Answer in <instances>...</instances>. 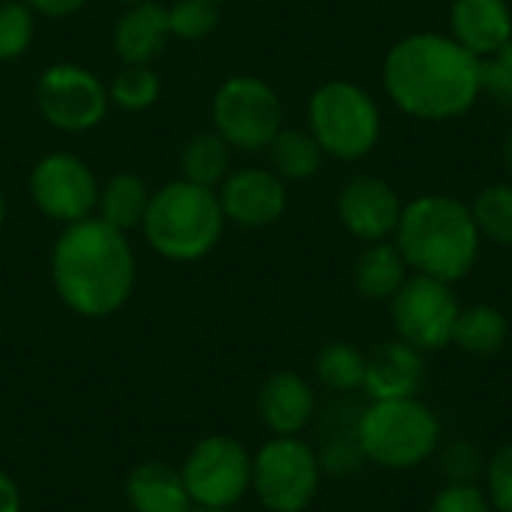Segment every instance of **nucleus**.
Instances as JSON below:
<instances>
[{"instance_id": "7ed1b4c3", "label": "nucleus", "mask_w": 512, "mask_h": 512, "mask_svg": "<svg viewBox=\"0 0 512 512\" xmlns=\"http://www.w3.org/2000/svg\"><path fill=\"white\" fill-rule=\"evenodd\" d=\"M480 228L468 204L450 195H423L402 207L396 249L420 276L447 285L465 279L480 255Z\"/></svg>"}, {"instance_id": "6ab92c4d", "label": "nucleus", "mask_w": 512, "mask_h": 512, "mask_svg": "<svg viewBox=\"0 0 512 512\" xmlns=\"http://www.w3.org/2000/svg\"><path fill=\"white\" fill-rule=\"evenodd\" d=\"M126 498L132 512H192L195 504L186 492L180 471L165 462H144L126 480Z\"/></svg>"}, {"instance_id": "4c0bfd02", "label": "nucleus", "mask_w": 512, "mask_h": 512, "mask_svg": "<svg viewBox=\"0 0 512 512\" xmlns=\"http://www.w3.org/2000/svg\"><path fill=\"white\" fill-rule=\"evenodd\" d=\"M3 219H6V198H3V192H0V225H3Z\"/></svg>"}, {"instance_id": "aec40b11", "label": "nucleus", "mask_w": 512, "mask_h": 512, "mask_svg": "<svg viewBox=\"0 0 512 512\" xmlns=\"http://www.w3.org/2000/svg\"><path fill=\"white\" fill-rule=\"evenodd\" d=\"M408 264L396 243L378 240L372 243L354 267V285L366 300H393V294L405 285Z\"/></svg>"}, {"instance_id": "5701e85b", "label": "nucleus", "mask_w": 512, "mask_h": 512, "mask_svg": "<svg viewBox=\"0 0 512 512\" xmlns=\"http://www.w3.org/2000/svg\"><path fill=\"white\" fill-rule=\"evenodd\" d=\"M231 168V147L216 132H201L189 138L180 150V177L207 189H216Z\"/></svg>"}, {"instance_id": "ddd939ff", "label": "nucleus", "mask_w": 512, "mask_h": 512, "mask_svg": "<svg viewBox=\"0 0 512 512\" xmlns=\"http://www.w3.org/2000/svg\"><path fill=\"white\" fill-rule=\"evenodd\" d=\"M216 195H219L225 222H234L243 228H267L279 222L288 210L285 180L267 168L228 171Z\"/></svg>"}, {"instance_id": "9d476101", "label": "nucleus", "mask_w": 512, "mask_h": 512, "mask_svg": "<svg viewBox=\"0 0 512 512\" xmlns=\"http://www.w3.org/2000/svg\"><path fill=\"white\" fill-rule=\"evenodd\" d=\"M459 300L453 288L432 276L405 279V285L390 300V318L402 342L417 351H441L453 342V327L459 318Z\"/></svg>"}, {"instance_id": "473e14b6", "label": "nucleus", "mask_w": 512, "mask_h": 512, "mask_svg": "<svg viewBox=\"0 0 512 512\" xmlns=\"http://www.w3.org/2000/svg\"><path fill=\"white\" fill-rule=\"evenodd\" d=\"M429 512H492V504L477 483H450L432 498Z\"/></svg>"}, {"instance_id": "1a4fd4ad", "label": "nucleus", "mask_w": 512, "mask_h": 512, "mask_svg": "<svg viewBox=\"0 0 512 512\" xmlns=\"http://www.w3.org/2000/svg\"><path fill=\"white\" fill-rule=\"evenodd\" d=\"M180 477L195 507L231 510L252 492V456L237 438L210 435L189 450Z\"/></svg>"}, {"instance_id": "6e6552de", "label": "nucleus", "mask_w": 512, "mask_h": 512, "mask_svg": "<svg viewBox=\"0 0 512 512\" xmlns=\"http://www.w3.org/2000/svg\"><path fill=\"white\" fill-rule=\"evenodd\" d=\"M210 111H213L216 135H222L234 150H246V153L267 150V144L282 129L279 93L255 75L228 78L216 90Z\"/></svg>"}, {"instance_id": "dca6fc26", "label": "nucleus", "mask_w": 512, "mask_h": 512, "mask_svg": "<svg viewBox=\"0 0 512 512\" xmlns=\"http://www.w3.org/2000/svg\"><path fill=\"white\" fill-rule=\"evenodd\" d=\"M258 414L276 438L300 435L315 417V393L297 372H276L258 393Z\"/></svg>"}, {"instance_id": "0eeeda50", "label": "nucleus", "mask_w": 512, "mask_h": 512, "mask_svg": "<svg viewBox=\"0 0 512 512\" xmlns=\"http://www.w3.org/2000/svg\"><path fill=\"white\" fill-rule=\"evenodd\" d=\"M321 462L318 453L291 438H270L252 456V492L261 507L270 512H303L318 495L321 486Z\"/></svg>"}, {"instance_id": "b1692460", "label": "nucleus", "mask_w": 512, "mask_h": 512, "mask_svg": "<svg viewBox=\"0 0 512 512\" xmlns=\"http://www.w3.org/2000/svg\"><path fill=\"white\" fill-rule=\"evenodd\" d=\"M267 150H270L273 171L282 180H309L318 174L324 159L321 144L312 138V132L303 129H279L276 138L267 144Z\"/></svg>"}, {"instance_id": "58836bf2", "label": "nucleus", "mask_w": 512, "mask_h": 512, "mask_svg": "<svg viewBox=\"0 0 512 512\" xmlns=\"http://www.w3.org/2000/svg\"><path fill=\"white\" fill-rule=\"evenodd\" d=\"M201 3H213V6H222V3H228V0H201Z\"/></svg>"}, {"instance_id": "7c9ffc66", "label": "nucleus", "mask_w": 512, "mask_h": 512, "mask_svg": "<svg viewBox=\"0 0 512 512\" xmlns=\"http://www.w3.org/2000/svg\"><path fill=\"white\" fill-rule=\"evenodd\" d=\"M483 468V453L471 441H453L441 450V471L450 477V483H474Z\"/></svg>"}, {"instance_id": "20e7f679", "label": "nucleus", "mask_w": 512, "mask_h": 512, "mask_svg": "<svg viewBox=\"0 0 512 512\" xmlns=\"http://www.w3.org/2000/svg\"><path fill=\"white\" fill-rule=\"evenodd\" d=\"M141 228L156 255L189 264L201 261L219 246L225 213L216 189L180 177L150 195Z\"/></svg>"}, {"instance_id": "f03ea898", "label": "nucleus", "mask_w": 512, "mask_h": 512, "mask_svg": "<svg viewBox=\"0 0 512 512\" xmlns=\"http://www.w3.org/2000/svg\"><path fill=\"white\" fill-rule=\"evenodd\" d=\"M51 282L75 315L108 318L132 297L135 252L123 231L87 216L60 231L51 249Z\"/></svg>"}, {"instance_id": "c9c22d12", "label": "nucleus", "mask_w": 512, "mask_h": 512, "mask_svg": "<svg viewBox=\"0 0 512 512\" xmlns=\"http://www.w3.org/2000/svg\"><path fill=\"white\" fill-rule=\"evenodd\" d=\"M24 510V501H21V492L15 486V480L0 471V512H21Z\"/></svg>"}, {"instance_id": "2f4dec72", "label": "nucleus", "mask_w": 512, "mask_h": 512, "mask_svg": "<svg viewBox=\"0 0 512 512\" xmlns=\"http://www.w3.org/2000/svg\"><path fill=\"white\" fill-rule=\"evenodd\" d=\"M486 495L492 510L512 512V444H504L486 465Z\"/></svg>"}, {"instance_id": "72a5a7b5", "label": "nucleus", "mask_w": 512, "mask_h": 512, "mask_svg": "<svg viewBox=\"0 0 512 512\" xmlns=\"http://www.w3.org/2000/svg\"><path fill=\"white\" fill-rule=\"evenodd\" d=\"M483 90H489L498 102L512 105V39L495 54L480 60Z\"/></svg>"}, {"instance_id": "4468645a", "label": "nucleus", "mask_w": 512, "mask_h": 512, "mask_svg": "<svg viewBox=\"0 0 512 512\" xmlns=\"http://www.w3.org/2000/svg\"><path fill=\"white\" fill-rule=\"evenodd\" d=\"M336 210H339L342 225L354 237L369 240V243H378L396 234L399 219H402L399 195L393 192L387 180L372 177V174H360L348 180L339 192Z\"/></svg>"}, {"instance_id": "a878e982", "label": "nucleus", "mask_w": 512, "mask_h": 512, "mask_svg": "<svg viewBox=\"0 0 512 512\" xmlns=\"http://www.w3.org/2000/svg\"><path fill=\"white\" fill-rule=\"evenodd\" d=\"M480 237L498 246H512V183H495L483 189L471 207Z\"/></svg>"}, {"instance_id": "2eb2a0df", "label": "nucleus", "mask_w": 512, "mask_h": 512, "mask_svg": "<svg viewBox=\"0 0 512 512\" xmlns=\"http://www.w3.org/2000/svg\"><path fill=\"white\" fill-rule=\"evenodd\" d=\"M426 381V360L423 351L402 339L381 342L372 354H366V381L363 390L372 402L381 399H411L420 393Z\"/></svg>"}, {"instance_id": "39448f33", "label": "nucleus", "mask_w": 512, "mask_h": 512, "mask_svg": "<svg viewBox=\"0 0 512 512\" xmlns=\"http://www.w3.org/2000/svg\"><path fill=\"white\" fill-rule=\"evenodd\" d=\"M357 441L366 453V462L387 471H411L438 453L441 423L417 396L381 399L360 411Z\"/></svg>"}, {"instance_id": "4be33fe9", "label": "nucleus", "mask_w": 512, "mask_h": 512, "mask_svg": "<svg viewBox=\"0 0 512 512\" xmlns=\"http://www.w3.org/2000/svg\"><path fill=\"white\" fill-rule=\"evenodd\" d=\"M150 195L153 192L138 174H114L105 186H99V219L126 234L129 228H138L144 222Z\"/></svg>"}, {"instance_id": "a19ab883", "label": "nucleus", "mask_w": 512, "mask_h": 512, "mask_svg": "<svg viewBox=\"0 0 512 512\" xmlns=\"http://www.w3.org/2000/svg\"><path fill=\"white\" fill-rule=\"evenodd\" d=\"M123 3H129V6H132V3H144V0H123Z\"/></svg>"}, {"instance_id": "f257e3e1", "label": "nucleus", "mask_w": 512, "mask_h": 512, "mask_svg": "<svg viewBox=\"0 0 512 512\" xmlns=\"http://www.w3.org/2000/svg\"><path fill=\"white\" fill-rule=\"evenodd\" d=\"M390 99L420 120H453L474 108L483 93L480 57L453 36L414 33L396 42L384 60Z\"/></svg>"}, {"instance_id": "412c9836", "label": "nucleus", "mask_w": 512, "mask_h": 512, "mask_svg": "<svg viewBox=\"0 0 512 512\" xmlns=\"http://www.w3.org/2000/svg\"><path fill=\"white\" fill-rule=\"evenodd\" d=\"M510 321L501 309L489 303H477L459 312L453 327V345H459L465 354L474 357H492L507 345Z\"/></svg>"}, {"instance_id": "423d86ee", "label": "nucleus", "mask_w": 512, "mask_h": 512, "mask_svg": "<svg viewBox=\"0 0 512 512\" xmlns=\"http://www.w3.org/2000/svg\"><path fill=\"white\" fill-rule=\"evenodd\" d=\"M309 132L327 156L357 162L381 138V111L363 87L330 81L309 99Z\"/></svg>"}, {"instance_id": "bb28decb", "label": "nucleus", "mask_w": 512, "mask_h": 512, "mask_svg": "<svg viewBox=\"0 0 512 512\" xmlns=\"http://www.w3.org/2000/svg\"><path fill=\"white\" fill-rule=\"evenodd\" d=\"M162 81L150 69V63H123V69L111 78L108 99L126 111H144L159 99Z\"/></svg>"}, {"instance_id": "cd10ccee", "label": "nucleus", "mask_w": 512, "mask_h": 512, "mask_svg": "<svg viewBox=\"0 0 512 512\" xmlns=\"http://www.w3.org/2000/svg\"><path fill=\"white\" fill-rule=\"evenodd\" d=\"M33 42V9L18 0H0V60L21 57Z\"/></svg>"}, {"instance_id": "f3484780", "label": "nucleus", "mask_w": 512, "mask_h": 512, "mask_svg": "<svg viewBox=\"0 0 512 512\" xmlns=\"http://www.w3.org/2000/svg\"><path fill=\"white\" fill-rule=\"evenodd\" d=\"M453 39L474 57H489L512 39V12L507 0H453Z\"/></svg>"}, {"instance_id": "a211bd4d", "label": "nucleus", "mask_w": 512, "mask_h": 512, "mask_svg": "<svg viewBox=\"0 0 512 512\" xmlns=\"http://www.w3.org/2000/svg\"><path fill=\"white\" fill-rule=\"evenodd\" d=\"M168 36H171L168 9L159 6L156 0H144V3H132L114 21L111 45L123 63H150L162 54Z\"/></svg>"}, {"instance_id": "f8f14e48", "label": "nucleus", "mask_w": 512, "mask_h": 512, "mask_svg": "<svg viewBox=\"0 0 512 512\" xmlns=\"http://www.w3.org/2000/svg\"><path fill=\"white\" fill-rule=\"evenodd\" d=\"M30 198L42 216L72 225L96 213L99 183L84 159L48 153L30 171Z\"/></svg>"}, {"instance_id": "c756f323", "label": "nucleus", "mask_w": 512, "mask_h": 512, "mask_svg": "<svg viewBox=\"0 0 512 512\" xmlns=\"http://www.w3.org/2000/svg\"><path fill=\"white\" fill-rule=\"evenodd\" d=\"M318 462H321V471L324 474H333V477H351V474H357L366 465V453H363V447L357 441V426L342 429L339 435H333L321 447Z\"/></svg>"}, {"instance_id": "f704fd0d", "label": "nucleus", "mask_w": 512, "mask_h": 512, "mask_svg": "<svg viewBox=\"0 0 512 512\" xmlns=\"http://www.w3.org/2000/svg\"><path fill=\"white\" fill-rule=\"evenodd\" d=\"M33 12L39 15H48V18H66V15H75L78 9L87 6V0H24Z\"/></svg>"}, {"instance_id": "393cba45", "label": "nucleus", "mask_w": 512, "mask_h": 512, "mask_svg": "<svg viewBox=\"0 0 512 512\" xmlns=\"http://www.w3.org/2000/svg\"><path fill=\"white\" fill-rule=\"evenodd\" d=\"M315 375L324 387H330L336 393L363 390L366 354L351 342H327L315 357Z\"/></svg>"}, {"instance_id": "c85d7f7f", "label": "nucleus", "mask_w": 512, "mask_h": 512, "mask_svg": "<svg viewBox=\"0 0 512 512\" xmlns=\"http://www.w3.org/2000/svg\"><path fill=\"white\" fill-rule=\"evenodd\" d=\"M168 27L177 39H204L219 27V6L201 0H177L168 9Z\"/></svg>"}, {"instance_id": "9b49d317", "label": "nucleus", "mask_w": 512, "mask_h": 512, "mask_svg": "<svg viewBox=\"0 0 512 512\" xmlns=\"http://www.w3.org/2000/svg\"><path fill=\"white\" fill-rule=\"evenodd\" d=\"M108 87L84 66L54 63L36 81V105L48 126L60 132H87L105 120Z\"/></svg>"}, {"instance_id": "ea45409f", "label": "nucleus", "mask_w": 512, "mask_h": 512, "mask_svg": "<svg viewBox=\"0 0 512 512\" xmlns=\"http://www.w3.org/2000/svg\"><path fill=\"white\" fill-rule=\"evenodd\" d=\"M192 512H231V510H204V507H195Z\"/></svg>"}, {"instance_id": "e433bc0d", "label": "nucleus", "mask_w": 512, "mask_h": 512, "mask_svg": "<svg viewBox=\"0 0 512 512\" xmlns=\"http://www.w3.org/2000/svg\"><path fill=\"white\" fill-rule=\"evenodd\" d=\"M504 162H507V171L512 174V129L507 135V144H504Z\"/></svg>"}]
</instances>
